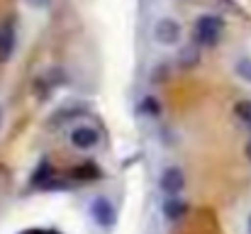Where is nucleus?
Masks as SVG:
<instances>
[{
	"label": "nucleus",
	"instance_id": "obj_1",
	"mask_svg": "<svg viewBox=\"0 0 251 234\" xmlns=\"http://www.w3.org/2000/svg\"><path fill=\"white\" fill-rule=\"evenodd\" d=\"M222 32H225V20L220 15H212V12H205L195 20L193 25V39L198 47H217L220 39H222Z\"/></svg>",
	"mask_w": 251,
	"mask_h": 234
},
{
	"label": "nucleus",
	"instance_id": "obj_2",
	"mask_svg": "<svg viewBox=\"0 0 251 234\" xmlns=\"http://www.w3.org/2000/svg\"><path fill=\"white\" fill-rule=\"evenodd\" d=\"M151 37L161 47H176L180 42V37H183V27L173 17H159L154 22V27H151Z\"/></svg>",
	"mask_w": 251,
	"mask_h": 234
},
{
	"label": "nucleus",
	"instance_id": "obj_3",
	"mask_svg": "<svg viewBox=\"0 0 251 234\" xmlns=\"http://www.w3.org/2000/svg\"><path fill=\"white\" fill-rule=\"evenodd\" d=\"M69 142H71V147L78 149V152H90V149H95V147L100 144V132H98L93 125H78V127L71 130Z\"/></svg>",
	"mask_w": 251,
	"mask_h": 234
},
{
	"label": "nucleus",
	"instance_id": "obj_4",
	"mask_svg": "<svg viewBox=\"0 0 251 234\" xmlns=\"http://www.w3.org/2000/svg\"><path fill=\"white\" fill-rule=\"evenodd\" d=\"M159 188L166 198H173V195H180L183 188H185V176L178 166H168L161 171V178H159Z\"/></svg>",
	"mask_w": 251,
	"mask_h": 234
},
{
	"label": "nucleus",
	"instance_id": "obj_5",
	"mask_svg": "<svg viewBox=\"0 0 251 234\" xmlns=\"http://www.w3.org/2000/svg\"><path fill=\"white\" fill-rule=\"evenodd\" d=\"M15 47H17L15 25H12L10 20H2V22H0V64L10 61V56L15 54Z\"/></svg>",
	"mask_w": 251,
	"mask_h": 234
},
{
	"label": "nucleus",
	"instance_id": "obj_6",
	"mask_svg": "<svg viewBox=\"0 0 251 234\" xmlns=\"http://www.w3.org/2000/svg\"><path fill=\"white\" fill-rule=\"evenodd\" d=\"M90 215H93V220L100 225V227H110L112 222H115V205L107 200V198H98L93 205H90Z\"/></svg>",
	"mask_w": 251,
	"mask_h": 234
},
{
	"label": "nucleus",
	"instance_id": "obj_7",
	"mask_svg": "<svg viewBox=\"0 0 251 234\" xmlns=\"http://www.w3.org/2000/svg\"><path fill=\"white\" fill-rule=\"evenodd\" d=\"M183 212H185V203H183L180 195L166 198V203H164V215H166V220H178V217H183Z\"/></svg>",
	"mask_w": 251,
	"mask_h": 234
},
{
	"label": "nucleus",
	"instance_id": "obj_8",
	"mask_svg": "<svg viewBox=\"0 0 251 234\" xmlns=\"http://www.w3.org/2000/svg\"><path fill=\"white\" fill-rule=\"evenodd\" d=\"M234 74H237V78H242L244 83L251 85V56H239L234 61Z\"/></svg>",
	"mask_w": 251,
	"mask_h": 234
},
{
	"label": "nucleus",
	"instance_id": "obj_9",
	"mask_svg": "<svg viewBox=\"0 0 251 234\" xmlns=\"http://www.w3.org/2000/svg\"><path fill=\"white\" fill-rule=\"evenodd\" d=\"M198 61H200V54H198V44H193V47L183 49V54H180V66L190 69V66H195Z\"/></svg>",
	"mask_w": 251,
	"mask_h": 234
},
{
	"label": "nucleus",
	"instance_id": "obj_10",
	"mask_svg": "<svg viewBox=\"0 0 251 234\" xmlns=\"http://www.w3.org/2000/svg\"><path fill=\"white\" fill-rule=\"evenodd\" d=\"M234 115L249 127V132H251V103L249 100H242V103H237L234 105Z\"/></svg>",
	"mask_w": 251,
	"mask_h": 234
},
{
	"label": "nucleus",
	"instance_id": "obj_11",
	"mask_svg": "<svg viewBox=\"0 0 251 234\" xmlns=\"http://www.w3.org/2000/svg\"><path fill=\"white\" fill-rule=\"evenodd\" d=\"M29 5H37V7H42V5H49L51 0H27Z\"/></svg>",
	"mask_w": 251,
	"mask_h": 234
},
{
	"label": "nucleus",
	"instance_id": "obj_12",
	"mask_svg": "<svg viewBox=\"0 0 251 234\" xmlns=\"http://www.w3.org/2000/svg\"><path fill=\"white\" fill-rule=\"evenodd\" d=\"M247 230H249V234H251V215L247 217Z\"/></svg>",
	"mask_w": 251,
	"mask_h": 234
},
{
	"label": "nucleus",
	"instance_id": "obj_13",
	"mask_svg": "<svg viewBox=\"0 0 251 234\" xmlns=\"http://www.w3.org/2000/svg\"><path fill=\"white\" fill-rule=\"evenodd\" d=\"M0 122H2V117H0Z\"/></svg>",
	"mask_w": 251,
	"mask_h": 234
}]
</instances>
